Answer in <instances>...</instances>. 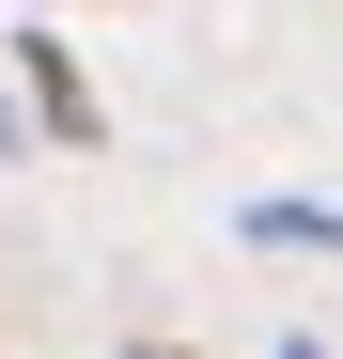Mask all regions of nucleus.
<instances>
[{
    "label": "nucleus",
    "mask_w": 343,
    "mask_h": 359,
    "mask_svg": "<svg viewBox=\"0 0 343 359\" xmlns=\"http://www.w3.org/2000/svg\"><path fill=\"white\" fill-rule=\"evenodd\" d=\"M16 79H31V126H47V141H78V156L109 141V109H94V79H78L63 32H16Z\"/></svg>",
    "instance_id": "nucleus-1"
},
{
    "label": "nucleus",
    "mask_w": 343,
    "mask_h": 359,
    "mask_svg": "<svg viewBox=\"0 0 343 359\" xmlns=\"http://www.w3.org/2000/svg\"><path fill=\"white\" fill-rule=\"evenodd\" d=\"M265 250H343V203H250Z\"/></svg>",
    "instance_id": "nucleus-2"
}]
</instances>
